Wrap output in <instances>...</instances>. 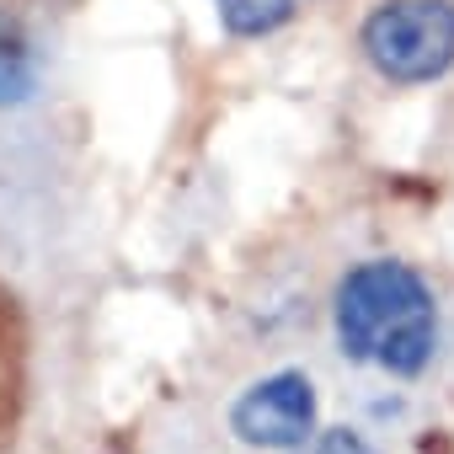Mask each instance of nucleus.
<instances>
[{
	"instance_id": "1",
	"label": "nucleus",
	"mask_w": 454,
	"mask_h": 454,
	"mask_svg": "<svg viewBox=\"0 0 454 454\" xmlns=\"http://www.w3.org/2000/svg\"><path fill=\"white\" fill-rule=\"evenodd\" d=\"M332 332L342 358L374 364L395 380H417L438 353V305L411 262L369 257L337 278Z\"/></svg>"
},
{
	"instance_id": "2",
	"label": "nucleus",
	"mask_w": 454,
	"mask_h": 454,
	"mask_svg": "<svg viewBox=\"0 0 454 454\" xmlns=\"http://www.w3.org/2000/svg\"><path fill=\"white\" fill-rule=\"evenodd\" d=\"M364 59L390 86H427L454 70V0H380L358 33Z\"/></svg>"
},
{
	"instance_id": "3",
	"label": "nucleus",
	"mask_w": 454,
	"mask_h": 454,
	"mask_svg": "<svg viewBox=\"0 0 454 454\" xmlns=\"http://www.w3.org/2000/svg\"><path fill=\"white\" fill-rule=\"evenodd\" d=\"M321 395L305 369H273L231 401V433L262 454H294L316 438Z\"/></svg>"
},
{
	"instance_id": "4",
	"label": "nucleus",
	"mask_w": 454,
	"mask_h": 454,
	"mask_svg": "<svg viewBox=\"0 0 454 454\" xmlns=\"http://www.w3.org/2000/svg\"><path fill=\"white\" fill-rule=\"evenodd\" d=\"M38 91V49L22 17L0 0V107H22Z\"/></svg>"
},
{
	"instance_id": "5",
	"label": "nucleus",
	"mask_w": 454,
	"mask_h": 454,
	"mask_svg": "<svg viewBox=\"0 0 454 454\" xmlns=\"http://www.w3.org/2000/svg\"><path fill=\"white\" fill-rule=\"evenodd\" d=\"M294 6L300 0H214L219 27L231 38H268L284 22H294Z\"/></svg>"
},
{
	"instance_id": "6",
	"label": "nucleus",
	"mask_w": 454,
	"mask_h": 454,
	"mask_svg": "<svg viewBox=\"0 0 454 454\" xmlns=\"http://www.w3.org/2000/svg\"><path fill=\"white\" fill-rule=\"evenodd\" d=\"M294 454H380L364 433H353V427H321L305 449H294Z\"/></svg>"
}]
</instances>
